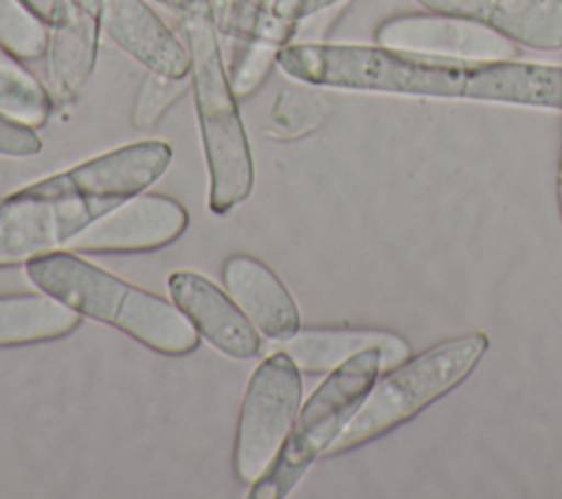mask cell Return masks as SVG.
Listing matches in <instances>:
<instances>
[{
  "label": "cell",
  "instance_id": "6da1fadb",
  "mask_svg": "<svg viewBox=\"0 0 562 499\" xmlns=\"http://www.w3.org/2000/svg\"><path fill=\"white\" fill-rule=\"evenodd\" d=\"M277 68L314 88L468 99L562 112V66L520 59H457L380 44L290 42Z\"/></svg>",
  "mask_w": 562,
  "mask_h": 499
},
{
  "label": "cell",
  "instance_id": "7a4b0ae2",
  "mask_svg": "<svg viewBox=\"0 0 562 499\" xmlns=\"http://www.w3.org/2000/svg\"><path fill=\"white\" fill-rule=\"evenodd\" d=\"M29 281L81 317L108 323L145 347L182 356L198 347L200 334L171 299L158 297L123 277L61 248L24 264Z\"/></svg>",
  "mask_w": 562,
  "mask_h": 499
},
{
  "label": "cell",
  "instance_id": "3957f363",
  "mask_svg": "<svg viewBox=\"0 0 562 499\" xmlns=\"http://www.w3.org/2000/svg\"><path fill=\"white\" fill-rule=\"evenodd\" d=\"M180 26L191 59L189 77L209 174V209L220 215L250 196L252 152L217 26L206 13H184Z\"/></svg>",
  "mask_w": 562,
  "mask_h": 499
},
{
  "label": "cell",
  "instance_id": "277c9868",
  "mask_svg": "<svg viewBox=\"0 0 562 499\" xmlns=\"http://www.w3.org/2000/svg\"><path fill=\"white\" fill-rule=\"evenodd\" d=\"M487 345L485 332H472L439 341L391 367L389 374L373 382L364 402L325 455H340L364 446L450 393L474 372Z\"/></svg>",
  "mask_w": 562,
  "mask_h": 499
},
{
  "label": "cell",
  "instance_id": "5b68a950",
  "mask_svg": "<svg viewBox=\"0 0 562 499\" xmlns=\"http://www.w3.org/2000/svg\"><path fill=\"white\" fill-rule=\"evenodd\" d=\"M380 372V347H369L331 369L299 407L283 448L270 468L250 484L248 499L288 497L303 479L307 468L327 453L331 442L349 424Z\"/></svg>",
  "mask_w": 562,
  "mask_h": 499
},
{
  "label": "cell",
  "instance_id": "8992f818",
  "mask_svg": "<svg viewBox=\"0 0 562 499\" xmlns=\"http://www.w3.org/2000/svg\"><path fill=\"white\" fill-rule=\"evenodd\" d=\"M301 398V369L283 350H274L252 369L233 442V470L241 484L257 481L277 459L299 413Z\"/></svg>",
  "mask_w": 562,
  "mask_h": 499
},
{
  "label": "cell",
  "instance_id": "52a82bcc",
  "mask_svg": "<svg viewBox=\"0 0 562 499\" xmlns=\"http://www.w3.org/2000/svg\"><path fill=\"white\" fill-rule=\"evenodd\" d=\"M173 149L160 138L125 143L22 189L40 198H83L110 204L147 191L171 165Z\"/></svg>",
  "mask_w": 562,
  "mask_h": 499
},
{
  "label": "cell",
  "instance_id": "ba28073f",
  "mask_svg": "<svg viewBox=\"0 0 562 499\" xmlns=\"http://www.w3.org/2000/svg\"><path fill=\"white\" fill-rule=\"evenodd\" d=\"M116 204L83 198H40L22 187L0 198V266L26 264L68 248L70 240Z\"/></svg>",
  "mask_w": 562,
  "mask_h": 499
},
{
  "label": "cell",
  "instance_id": "9c48e42d",
  "mask_svg": "<svg viewBox=\"0 0 562 499\" xmlns=\"http://www.w3.org/2000/svg\"><path fill=\"white\" fill-rule=\"evenodd\" d=\"M189 226L187 209L162 193L140 191L77 233L75 253H147L176 242Z\"/></svg>",
  "mask_w": 562,
  "mask_h": 499
},
{
  "label": "cell",
  "instance_id": "30bf717a",
  "mask_svg": "<svg viewBox=\"0 0 562 499\" xmlns=\"http://www.w3.org/2000/svg\"><path fill=\"white\" fill-rule=\"evenodd\" d=\"M375 44L457 59H516L520 48L498 31L450 13H404L375 29Z\"/></svg>",
  "mask_w": 562,
  "mask_h": 499
},
{
  "label": "cell",
  "instance_id": "8fae6325",
  "mask_svg": "<svg viewBox=\"0 0 562 499\" xmlns=\"http://www.w3.org/2000/svg\"><path fill=\"white\" fill-rule=\"evenodd\" d=\"M88 9L99 26L123 53L151 73L189 75L184 40L151 9L149 0H75Z\"/></svg>",
  "mask_w": 562,
  "mask_h": 499
},
{
  "label": "cell",
  "instance_id": "7c38bea8",
  "mask_svg": "<svg viewBox=\"0 0 562 499\" xmlns=\"http://www.w3.org/2000/svg\"><path fill=\"white\" fill-rule=\"evenodd\" d=\"M169 299L191 321L195 332L228 358L250 361L261 352V334L233 301L206 275L173 270L167 279Z\"/></svg>",
  "mask_w": 562,
  "mask_h": 499
},
{
  "label": "cell",
  "instance_id": "4fadbf2b",
  "mask_svg": "<svg viewBox=\"0 0 562 499\" xmlns=\"http://www.w3.org/2000/svg\"><path fill=\"white\" fill-rule=\"evenodd\" d=\"M101 26L97 18L75 0H61L48 24L46 88L53 101L72 103L90 81L99 57Z\"/></svg>",
  "mask_w": 562,
  "mask_h": 499
},
{
  "label": "cell",
  "instance_id": "5bb4252c",
  "mask_svg": "<svg viewBox=\"0 0 562 499\" xmlns=\"http://www.w3.org/2000/svg\"><path fill=\"white\" fill-rule=\"evenodd\" d=\"M222 284L266 339L277 343L301 330V314L292 292L261 259L244 253L226 257Z\"/></svg>",
  "mask_w": 562,
  "mask_h": 499
},
{
  "label": "cell",
  "instance_id": "9a60e30c",
  "mask_svg": "<svg viewBox=\"0 0 562 499\" xmlns=\"http://www.w3.org/2000/svg\"><path fill=\"white\" fill-rule=\"evenodd\" d=\"M424 9L481 22L536 51L562 48V0H417Z\"/></svg>",
  "mask_w": 562,
  "mask_h": 499
},
{
  "label": "cell",
  "instance_id": "2e32d148",
  "mask_svg": "<svg viewBox=\"0 0 562 499\" xmlns=\"http://www.w3.org/2000/svg\"><path fill=\"white\" fill-rule=\"evenodd\" d=\"M382 350V369L408 358V343L386 330L369 328H301L290 339L277 341L301 369V374H329L347 358L369 350Z\"/></svg>",
  "mask_w": 562,
  "mask_h": 499
},
{
  "label": "cell",
  "instance_id": "e0dca14e",
  "mask_svg": "<svg viewBox=\"0 0 562 499\" xmlns=\"http://www.w3.org/2000/svg\"><path fill=\"white\" fill-rule=\"evenodd\" d=\"M81 323V314L37 290L0 295V347L57 341Z\"/></svg>",
  "mask_w": 562,
  "mask_h": 499
},
{
  "label": "cell",
  "instance_id": "ac0fdd59",
  "mask_svg": "<svg viewBox=\"0 0 562 499\" xmlns=\"http://www.w3.org/2000/svg\"><path fill=\"white\" fill-rule=\"evenodd\" d=\"M299 24L283 20L270 11L266 4L255 29L237 40L239 51H235L233 62L228 66V77L233 90L239 99L252 95L277 66L279 51L292 42Z\"/></svg>",
  "mask_w": 562,
  "mask_h": 499
},
{
  "label": "cell",
  "instance_id": "d6986e66",
  "mask_svg": "<svg viewBox=\"0 0 562 499\" xmlns=\"http://www.w3.org/2000/svg\"><path fill=\"white\" fill-rule=\"evenodd\" d=\"M53 103L48 88L18 57L0 59V117L37 130L48 121Z\"/></svg>",
  "mask_w": 562,
  "mask_h": 499
},
{
  "label": "cell",
  "instance_id": "ffe728a7",
  "mask_svg": "<svg viewBox=\"0 0 562 499\" xmlns=\"http://www.w3.org/2000/svg\"><path fill=\"white\" fill-rule=\"evenodd\" d=\"M48 40V24L24 0H0V46L18 57L31 62L44 57Z\"/></svg>",
  "mask_w": 562,
  "mask_h": 499
},
{
  "label": "cell",
  "instance_id": "44dd1931",
  "mask_svg": "<svg viewBox=\"0 0 562 499\" xmlns=\"http://www.w3.org/2000/svg\"><path fill=\"white\" fill-rule=\"evenodd\" d=\"M178 15L206 13L217 26L222 37L241 40L259 22L268 0H151Z\"/></svg>",
  "mask_w": 562,
  "mask_h": 499
},
{
  "label": "cell",
  "instance_id": "7402d4cb",
  "mask_svg": "<svg viewBox=\"0 0 562 499\" xmlns=\"http://www.w3.org/2000/svg\"><path fill=\"white\" fill-rule=\"evenodd\" d=\"M191 88V77H169L147 70L132 108V125L151 130L162 114Z\"/></svg>",
  "mask_w": 562,
  "mask_h": 499
},
{
  "label": "cell",
  "instance_id": "603a6c76",
  "mask_svg": "<svg viewBox=\"0 0 562 499\" xmlns=\"http://www.w3.org/2000/svg\"><path fill=\"white\" fill-rule=\"evenodd\" d=\"M279 106L277 119L285 132H305L316 127L321 121V108L312 97L283 92Z\"/></svg>",
  "mask_w": 562,
  "mask_h": 499
},
{
  "label": "cell",
  "instance_id": "cb8c5ba5",
  "mask_svg": "<svg viewBox=\"0 0 562 499\" xmlns=\"http://www.w3.org/2000/svg\"><path fill=\"white\" fill-rule=\"evenodd\" d=\"M340 2L342 0H268V7L274 15L301 24L303 20H310Z\"/></svg>",
  "mask_w": 562,
  "mask_h": 499
},
{
  "label": "cell",
  "instance_id": "d4e9b609",
  "mask_svg": "<svg viewBox=\"0 0 562 499\" xmlns=\"http://www.w3.org/2000/svg\"><path fill=\"white\" fill-rule=\"evenodd\" d=\"M46 24L53 22V18L57 15V9L61 4V0H24Z\"/></svg>",
  "mask_w": 562,
  "mask_h": 499
},
{
  "label": "cell",
  "instance_id": "484cf974",
  "mask_svg": "<svg viewBox=\"0 0 562 499\" xmlns=\"http://www.w3.org/2000/svg\"><path fill=\"white\" fill-rule=\"evenodd\" d=\"M555 189H558V209H560V218H562V149H560V163H558V182H555Z\"/></svg>",
  "mask_w": 562,
  "mask_h": 499
},
{
  "label": "cell",
  "instance_id": "4316f807",
  "mask_svg": "<svg viewBox=\"0 0 562 499\" xmlns=\"http://www.w3.org/2000/svg\"><path fill=\"white\" fill-rule=\"evenodd\" d=\"M4 57H13V55H11V53H7V51L0 46V59H4Z\"/></svg>",
  "mask_w": 562,
  "mask_h": 499
}]
</instances>
